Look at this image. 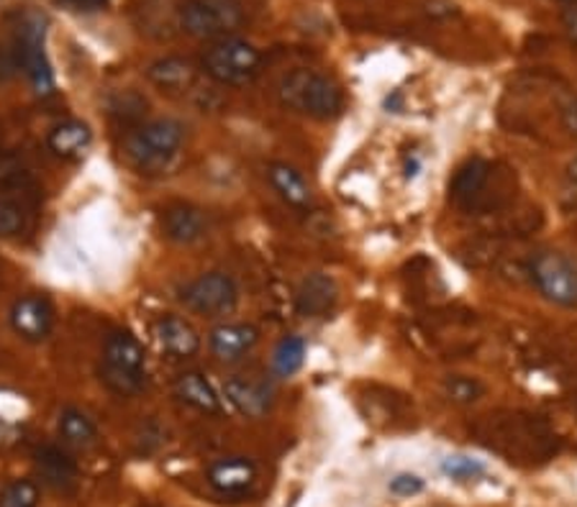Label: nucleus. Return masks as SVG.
I'll return each mask as SVG.
<instances>
[{"mask_svg":"<svg viewBox=\"0 0 577 507\" xmlns=\"http://www.w3.org/2000/svg\"><path fill=\"white\" fill-rule=\"evenodd\" d=\"M277 98L285 108L315 121L334 119L344 108L342 88L315 69H292L285 75L277 84Z\"/></svg>","mask_w":577,"mask_h":507,"instance_id":"obj_1","label":"nucleus"},{"mask_svg":"<svg viewBox=\"0 0 577 507\" xmlns=\"http://www.w3.org/2000/svg\"><path fill=\"white\" fill-rule=\"evenodd\" d=\"M100 380L115 395H136L146 382L144 346L129 330H113L100 353Z\"/></svg>","mask_w":577,"mask_h":507,"instance_id":"obj_2","label":"nucleus"},{"mask_svg":"<svg viewBox=\"0 0 577 507\" xmlns=\"http://www.w3.org/2000/svg\"><path fill=\"white\" fill-rule=\"evenodd\" d=\"M203 72L226 88H242L249 84L262 69V54L254 44L244 38L226 36L215 38L206 46L203 57H200Z\"/></svg>","mask_w":577,"mask_h":507,"instance_id":"obj_3","label":"nucleus"},{"mask_svg":"<svg viewBox=\"0 0 577 507\" xmlns=\"http://www.w3.org/2000/svg\"><path fill=\"white\" fill-rule=\"evenodd\" d=\"M185 142V128L175 119H157L126 136V157L142 172H157L177 157Z\"/></svg>","mask_w":577,"mask_h":507,"instance_id":"obj_4","label":"nucleus"},{"mask_svg":"<svg viewBox=\"0 0 577 507\" xmlns=\"http://www.w3.org/2000/svg\"><path fill=\"white\" fill-rule=\"evenodd\" d=\"M177 21L185 34L215 42L244 26V8L238 0H185Z\"/></svg>","mask_w":577,"mask_h":507,"instance_id":"obj_5","label":"nucleus"},{"mask_svg":"<svg viewBox=\"0 0 577 507\" xmlns=\"http://www.w3.org/2000/svg\"><path fill=\"white\" fill-rule=\"evenodd\" d=\"M531 282L546 303L573 311L577 307V264L567 254L544 249L529 261Z\"/></svg>","mask_w":577,"mask_h":507,"instance_id":"obj_6","label":"nucleus"},{"mask_svg":"<svg viewBox=\"0 0 577 507\" xmlns=\"http://www.w3.org/2000/svg\"><path fill=\"white\" fill-rule=\"evenodd\" d=\"M182 305L198 315H208V318H219L236 307L238 303V288L226 272H206L185 284L180 292Z\"/></svg>","mask_w":577,"mask_h":507,"instance_id":"obj_7","label":"nucleus"},{"mask_svg":"<svg viewBox=\"0 0 577 507\" xmlns=\"http://www.w3.org/2000/svg\"><path fill=\"white\" fill-rule=\"evenodd\" d=\"M19 61L26 69L31 88L38 95H52L54 92V75L52 65L44 54V29L36 21H26L19 31Z\"/></svg>","mask_w":577,"mask_h":507,"instance_id":"obj_8","label":"nucleus"},{"mask_svg":"<svg viewBox=\"0 0 577 507\" xmlns=\"http://www.w3.org/2000/svg\"><path fill=\"white\" fill-rule=\"evenodd\" d=\"M11 326L23 341L29 343L44 341L54 326V307L49 303V297L36 295V292L21 295L11 307Z\"/></svg>","mask_w":577,"mask_h":507,"instance_id":"obj_9","label":"nucleus"},{"mask_svg":"<svg viewBox=\"0 0 577 507\" xmlns=\"http://www.w3.org/2000/svg\"><path fill=\"white\" fill-rule=\"evenodd\" d=\"M154 338H157L159 349L173 359H190L200 349L198 330L180 315H162L154 323Z\"/></svg>","mask_w":577,"mask_h":507,"instance_id":"obj_10","label":"nucleus"},{"mask_svg":"<svg viewBox=\"0 0 577 507\" xmlns=\"http://www.w3.org/2000/svg\"><path fill=\"white\" fill-rule=\"evenodd\" d=\"M257 482V469L249 459L244 457H229L211 464L208 469V484L226 497H238L244 492H249Z\"/></svg>","mask_w":577,"mask_h":507,"instance_id":"obj_11","label":"nucleus"},{"mask_svg":"<svg viewBox=\"0 0 577 507\" xmlns=\"http://www.w3.org/2000/svg\"><path fill=\"white\" fill-rule=\"evenodd\" d=\"M339 300V288L334 282V277L313 272L308 274L303 282H300L298 295H296V307L303 318H323L334 311Z\"/></svg>","mask_w":577,"mask_h":507,"instance_id":"obj_12","label":"nucleus"},{"mask_svg":"<svg viewBox=\"0 0 577 507\" xmlns=\"http://www.w3.org/2000/svg\"><path fill=\"white\" fill-rule=\"evenodd\" d=\"M259 341V330L249 323H221L211 330L208 346L213 357L221 361H238L249 353Z\"/></svg>","mask_w":577,"mask_h":507,"instance_id":"obj_13","label":"nucleus"},{"mask_svg":"<svg viewBox=\"0 0 577 507\" xmlns=\"http://www.w3.org/2000/svg\"><path fill=\"white\" fill-rule=\"evenodd\" d=\"M208 221L203 211L192 207L188 203H177L169 205L165 213H162V234H165L167 241L190 246L200 241L206 236Z\"/></svg>","mask_w":577,"mask_h":507,"instance_id":"obj_14","label":"nucleus"},{"mask_svg":"<svg viewBox=\"0 0 577 507\" xmlns=\"http://www.w3.org/2000/svg\"><path fill=\"white\" fill-rule=\"evenodd\" d=\"M223 392H226L229 403L246 418L257 420L273 407V390L265 382L249 380V376H231Z\"/></svg>","mask_w":577,"mask_h":507,"instance_id":"obj_15","label":"nucleus"},{"mask_svg":"<svg viewBox=\"0 0 577 507\" xmlns=\"http://www.w3.org/2000/svg\"><path fill=\"white\" fill-rule=\"evenodd\" d=\"M173 395L198 413L219 415L223 410L219 392H215L211 380H206V374L200 372H182L177 376L173 382Z\"/></svg>","mask_w":577,"mask_h":507,"instance_id":"obj_16","label":"nucleus"},{"mask_svg":"<svg viewBox=\"0 0 577 507\" xmlns=\"http://www.w3.org/2000/svg\"><path fill=\"white\" fill-rule=\"evenodd\" d=\"M267 180L273 184V190L280 195L282 203H288L296 211H306L313 203L311 184L306 182V177L298 172L296 167L285 165V161H275L267 167Z\"/></svg>","mask_w":577,"mask_h":507,"instance_id":"obj_17","label":"nucleus"},{"mask_svg":"<svg viewBox=\"0 0 577 507\" xmlns=\"http://www.w3.org/2000/svg\"><path fill=\"white\" fill-rule=\"evenodd\" d=\"M146 77H149L159 90L185 92L198 80V67L196 61L185 57H162L152 61L149 69H146Z\"/></svg>","mask_w":577,"mask_h":507,"instance_id":"obj_18","label":"nucleus"},{"mask_svg":"<svg viewBox=\"0 0 577 507\" xmlns=\"http://www.w3.org/2000/svg\"><path fill=\"white\" fill-rule=\"evenodd\" d=\"M490 174H492L490 161L477 157L465 161V165L457 169V174H454V180L450 184V195L454 203L473 205L475 200L482 195V190L488 188Z\"/></svg>","mask_w":577,"mask_h":507,"instance_id":"obj_19","label":"nucleus"},{"mask_svg":"<svg viewBox=\"0 0 577 507\" xmlns=\"http://www.w3.org/2000/svg\"><path fill=\"white\" fill-rule=\"evenodd\" d=\"M34 464L38 476H42L46 484H52V487L69 489L77 482L75 459H69V453L57 449V446H44V449H38Z\"/></svg>","mask_w":577,"mask_h":507,"instance_id":"obj_20","label":"nucleus"},{"mask_svg":"<svg viewBox=\"0 0 577 507\" xmlns=\"http://www.w3.org/2000/svg\"><path fill=\"white\" fill-rule=\"evenodd\" d=\"M92 142V131L88 123L82 121H65L54 126L46 136L49 149L57 154L59 159H80Z\"/></svg>","mask_w":577,"mask_h":507,"instance_id":"obj_21","label":"nucleus"},{"mask_svg":"<svg viewBox=\"0 0 577 507\" xmlns=\"http://www.w3.org/2000/svg\"><path fill=\"white\" fill-rule=\"evenodd\" d=\"M57 430H59L62 441H65L67 446H75V449H88V446L96 443V438H98L96 422H92L82 410H77V407H67V410H62Z\"/></svg>","mask_w":577,"mask_h":507,"instance_id":"obj_22","label":"nucleus"},{"mask_svg":"<svg viewBox=\"0 0 577 507\" xmlns=\"http://www.w3.org/2000/svg\"><path fill=\"white\" fill-rule=\"evenodd\" d=\"M306 361V341L300 336H285L277 343L275 357H273V369L277 376H292L303 367Z\"/></svg>","mask_w":577,"mask_h":507,"instance_id":"obj_23","label":"nucleus"},{"mask_svg":"<svg viewBox=\"0 0 577 507\" xmlns=\"http://www.w3.org/2000/svg\"><path fill=\"white\" fill-rule=\"evenodd\" d=\"M444 395L457 405H473L485 395V384L469 374H452L444 380Z\"/></svg>","mask_w":577,"mask_h":507,"instance_id":"obj_24","label":"nucleus"},{"mask_svg":"<svg viewBox=\"0 0 577 507\" xmlns=\"http://www.w3.org/2000/svg\"><path fill=\"white\" fill-rule=\"evenodd\" d=\"M29 213L19 200L0 198V238H15L26 234Z\"/></svg>","mask_w":577,"mask_h":507,"instance_id":"obj_25","label":"nucleus"},{"mask_svg":"<svg viewBox=\"0 0 577 507\" xmlns=\"http://www.w3.org/2000/svg\"><path fill=\"white\" fill-rule=\"evenodd\" d=\"M38 487L31 480H13L0 489V507H36Z\"/></svg>","mask_w":577,"mask_h":507,"instance_id":"obj_26","label":"nucleus"},{"mask_svg":"<svg viewBox=\"0 0 577 507\" xmlns=\"http://www.w3.org/2000/svg\"><path fill=\"white\" fill-rule=\"evenodd\" d=\"M442 472L457 482H469V480H477V476H482L485 466L480 461L469 457H450L442 461Z\"/></svg>","mask_w":577,"mask_h":507,"instance_id":"obj_27","label":"nucleus"},{"mask_svg":"<svg viewBox=\"0 0 577 507\" xmlns=\"http://www.w3.org/2000/svg\"><path fill=\"white\" fill-rule=\"evenodd\" d=\"M421 489H423V482L415 474H398L396 480H390V492L398 497L419 495Z\"/></svg>","mask_w":577,"mask_h":507,"instance_id":"obj_28","label":"nucleus"},{"mask_svg":"<svg viewBox=\"0 0 577 507\" xmlns=\"http://www.w3.org/2000/svg\"><path fill=\"white\" fill-rule=\"evenodd\" d=\"M57 3L67 5L69 11H82V13H96L108 8V0H57Z\"/></svg>","mask_w":577,"mask_h":507,"instance_id":"obj_29","label":"nucleus"},{"mask_svg":"<svg viewBox=\"0 0 577 507\" xmlns=\"http://www.w3.org/2000/svg\"><path fill=\"white\" fill-rule=\"evenodd\" d=\"M562 26H565V34L569 36V42L577 46V3L562 11Z\"/></svg>","mask_w":577,"mask_h":507,"instance_id":"obj_30","label":"nucleus"},{"mask_svg":"<svg viewBox=\"0 0 577 507\" xmlns=\"http://www.w3.org/2000/svg\"><path fill=\"white\" fill-rule=\"evenodd\" d=\"M562 121H565V128L569 131L577 138V100L565 105V111H562Z\"/></svg>","mask_w":577,"mask_h":507,"instance_id":"obj_31","label":"nucleus"},{"mask_svg":"<svg viewBox=\"0 0 577 507\" xmlns=\"http://www.w3.org/2000/svg\"><path fill=\"white\" fill-rule=\"evenodd\" d=\"M11 69H13V61L11 57H8V54L0 49V77H8L11 75Z\"/></svg>","mask_w":577,"mask_h":507,"instance_id":"obj_32","label":"nucleus"},{"mask_svg":"<svg viewBox=\"0 0 577 507\" xmlns=\"http://www.w3.org/2000/svg\"><path fill=\"white\" fill-rule=\"evenodd\" d=\"M567 174H569V180L577 182V154L573 157V161L567 165Z\"/></svg>","mask_w":577,"mask_h":507,"instance_id":"obj_33","label":"nucleus"},{"mask_svg":"<svg viewBox=\"0 0 577 507\" xmlns=\"http://www.w3.org/2000/svg\"><path fill=\"white\" fill-rule=\"evenodd\" d=\"M565 3H577V0H565Z\"/></svg>","mask_w":577,"mask_h":507,"instance_id":"obj_34","label":"nucleus"}]
</instances>
